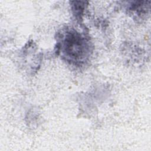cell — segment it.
<instances>
[{
  "label": "cell",
  "mask_w": 151,
  "mask_h": 151,
  "mask_svg": "<svg viewBox=\"0 0 151 151\" xmlns=\"http://www.w3.org/2000/svg\"><path fill=\"white\" fill-rule=\"evenodd\" d=\"M57 48L66 61L77 66L86 63L91 52L89 38L73 28H66L59 34Z\"/></svg>",
  "instance_id": "obj_1"
},
{
  "label": "cell",
  "mask_w": 151,
  "mask_h": 151,
  "mask_svg": "<svg viewBox=\"0 0 151 151\" xmlns=\"http://www.w3.org/2000/svg\"><path fill=\"white\" fill-rule=\"evenodd\" d=\"M74 4H72V9L76 17L78 18H81V15L83 13L84 9L86 6V2L84 1H73Z\"/></svg>",
  "instance_id": "obj_2"
}]
</instances>
